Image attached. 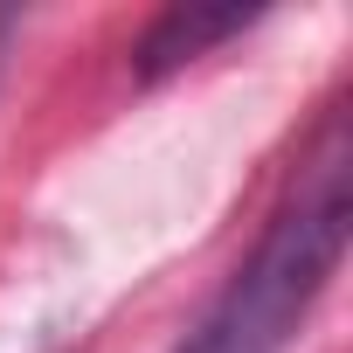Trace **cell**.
<instances>
[{"mask_svg": "<svg viewBox=\"0 0 353 353\" xmlns=\"http://www.w3.org/2000/svg\"><path fill=\"white\" fill-rule=\"evenodd\" d=\"M346 118L325 111L319 139L305 145L291 188L263 215L250 256L222 277V291L201 305V319L173 339V353H291L312 305L332 291L346 256Z\"/></svg>", "mask_w": 353, "mask_h": 353, "instance_id": "obj_1", "label": "cell"}, {"mask_svg": "<svg viewBox=\"0 0 353 353\" xmlns=\"http://www.w3.org/2000/svg\"><path fill=\"white\" fill-rule=\"evenodd\" d=\"M250 28H256L250 8H166V14H152L145 35L132 42V70H139L145 83H159V77H173L181 63H194V56H208V49L250 35Z\"/></svg>", "mask_w": 353, "mask_h": 353, "instance_id": "obj_2", "label": "cell"}]
</instances>
